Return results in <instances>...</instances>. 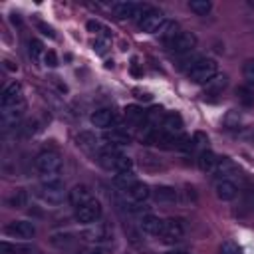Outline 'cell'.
I'll return each mask as SVG.
<instances>
[{
	"label": "cell",
	"mask_w": 254,
	"mask_h": 254,
	"mask_svg": "<svg viewBox=\"0 0 254 254\" xmlns=\"http://www.w3.org/2000/svg\"><path fill=\"white\" fill-rule=\"evenodd\" d=\"M242 75H244V79H246L250 85H254V58H250V60L244 62V65H242Z\"/></svg>",
	"instance_id": "40"
},
{
	"label": "cell",
	"mask_w": 254,
	"mask_h": 254,
	"mask_svg": "<svg viewBox=\"0 0 254 254\" xmlns=\"http://www.w3.org/2000/svg\"><path fill=\"white\" fill-rule=\"evenodd\" d=\"M190 147H192V151H198V153L206 151V149H208V137H206V133L194 131V135H192V139H190Z\"/></svg>",
	"instance_id": "30"
},
{
	"label": "cell",
	"mask_w": 254,
	"mask_h": 254,
	"mask_svg": "<svg viewBox=\"0 0 254 254\" xmlns=\"http://www.w3.org/2000/svg\"><path fill=\"white\" fill-rule=\"evenodd\" d=\"M141 230L149 236H161L163 234V226H165V220L155 216V214H145L141 216V222H139Z\"/></svg>",
	"instance_id": "16"
},
{
	"label": "cell",
	"mask_w": 254,
	"mask_h": 254,
	"mask_svg": "<svg viewBox=\"0 0 254 254\" xmlns=\"http://www.w3.org/2000/svg\"><path fill=\"white\" fill-rule=\"evenodd\" d=\"M151 194L157 202H175L179 198V190L171 185H159L151 190Z\"/></svg>",
	"instance_id": "18"
},
{
	"label": "cell",
	"mask_w": 254,
	"mask_h": 254,
	"mask_svg": "<svg viewBox=\"0 0 254 254\" xmlns=\"http://www.w3.org/2000/svg\"><path fill=\"white\" fill-rule=\"evenodd\" d=\"M183 117L177 113V111H173V113H167L165 117H163V127H161V131L163 133H167V135H171V137H181L183 135Z\"/></svg>",
	"instance_id": "14"
},
{
	"label": "cell",
	"mask_w": 254,
	"mask_h": 254,
	"mask_svg": "<svg viewBox=\"0 0 254 254\" xmlns=\"http://www.w3.org/2000/svg\"><path fill=\"white\" fill-rule=\"evenodd\" d=\"M218 254H242V248L234 240H224L218 248Z\"/></svg>",
	"instance_id": "39"
},
{
	"label": "cell",
	"mask_w": 254,
	"mask_h": 254,
	"mask_svg": "<svg viewBox=\"0 0 254 254\" xmlns=\"http://www.w3.org/2000/svg\"><path fill=\"white\" fill-rule=\"evenodd\" d=\"M4 232L10 238H18V240H30L36 234V226L30 220H12L4 226Z\"/></svg>",
	"instance_id": "8"
},
{
	"label": "cell",
	"mask_w": 254,
	"mask_h": 254,
	"mask_svg": "<svg viewBox=\"0 0 254 254\" xmlns=\"http://www.w3.org/2000/svg\"><path fill=\"white\" fill-rule=\"evenodd\" d=\"M214 173L220 175V179H228L232 173H236V165L230 159L222 157V159H218V165H216V171Z\"/></svg>",
	"instance_id": "28"
},
{
	"label": "cell",
	"mask_w": 254,
	"mask_h": 254,
	"mask_svg": "<svg viewBox=\"0 0 254 254\" xmlns=\"http://www.w3.org/2000/svg\"><path fill=\"white\" fill-rule=\"evenodd\" d=\"M44 62H46V65H50V67H56V65H58V56H56V52H54V50H46Z\"/></svg>",
	"instance_id": "41"
},
{
	"label": "cell",
	"mask_w": 254,
	"mask_h": 254,
	"mask_svg": "<svg viewBox=\"0 0 254 254\" xmlns=\"http://www.w3.org/2000/svg\"><path fill=\"white\" fill-rule=\"evenodd\" d=\"M131 73L135 75V77H139V75H143V69L139 67V64L133 60V64H131Z\"/></svg>",
	"instance_id": "45"
},
{
	"label": "cell",
	"mask_w": 254,
	"mask_h": 254,
	"mask_svg": "<svg viewBox=\"0 0 254 254\" xmlns=\"http://www.w3.org/2000/svg\"><path fill=\"white\" fill-rule=\"evenodd\" d=\"M93 50H95L97 54H103V52H105V42H103V40H95V42H93Z\"/></svg>",
	"instance_id": "44"
},
{
	"label": "cell",
	"mask_w": 254,
	"mask_h": 254,
	"mask_svg": "<svg viewBox=\"0 0 254 254\" xmlns=\"http://www.w3.org/2000/svg\"><path fill=\"white\" fill-rule=\"evenodd\" d=\"M167 254H192L189 250H173V252H167Z\"/></svg>",
	"instance_id": "50"
},
{
	"label": "cell",
	"mask_w": 254,
	"mask_h": 254,
	"mask_svg": "<svg viewBox=\"0 0 254 254\" xmlns=\"http://www.w3.org/2000/svg\"><path fill=\"white\" fill-rule=\"evenodd\" d=\"M222 123H224V127L226 129H238L240 127V123H242V117H240V111H236V109H230L226 115H224V119H222Z\"/></svg>",
	"instance_id": "32"
},
{
	"label": "cell",
	"mask_w": 254,
	"mask_h": 254,
	"mask_svg": "<svg viewBox=\"0 0 254 254\" xmlns=\"http://www.w3.org/2000/svg\"><path fill=\"white\" fill-rule=\"evenodd\" d=\"M91 125L93 127H99V129H109L111 123L115 121V113L113 109H107V107H101V109H95L89 117Z\"/></svg>",
	"instance_id": "17"
},
{
	"label": "cell",
	"mask_w": 254,
	"mask_h": 254,
	"mask_svg": "<svg viewBox=\"0 0 254 254\" xmlns=\"http://www.w3.org/2000/svg\"><path fill=\"white\" fill-rule=\"evenodd\" d=\"M163 240L167 242H175V240H181L185 236V224L183 220L179 218H169L165 220V226H163Z\"/></svg>",
	"instance_id": "15"
},
{
	"label": "cell",
	"mask_w": 254,
	"mask_h": 254,
	"mask_svg": "<svg viewBox=\"0 0 254 254\" xmlns=\"http://www.w3.org/2000/svg\"><path fill=\"white\" fill-rule=\"evenodd\" d=\"M28 52H30V58L34 60V62H38L44 54H46V50H44V44L40 42V40H36V38H32L30 42H28Z\"/></svg>",
	"instance_id": "35"
},
{
	"label": "cell",
	"mask_w": 254,
	"mask_h": 254,
	"mask_svg": "<svg viewBox=\"0 0 254 254\" xmlns=\"http://www.w3.org/2000/svg\"><path fill=\"white\" fill-rule=\"evenodd\" d=\"M75 242V238H73V234L71 232H54L52 236H50V244L52 246H56V248H60V250H64V248H69L71 244Z\"/></svg>",
	"instance_id": "23"
},
{
	"label": "cell",
	"mask_w": 254,
	"mask_h": 254,
	"mask_svg": "<svg viewBox=\"0 0 254 254\" xmlns=\"http://www.w3.org/2000/svg\"><path fill=\"white\" fill-rule=\"evenodd\" d=\"M85 28L89 30V32H93V34H97V36H103V38H109V30L101 24V22H97V20H87V24H85Z\"/></svg>",
	"instance_id": "38"
},
{
	"label": "cell",
	"mask_w": 254,
	"mask_h": 254,
	"mask_svg": "<svg viewBox=\"0 0 254 254\" xmlns=\"http://www.w3.org/2000/svg\"><path fill=\"white\" fill-rule=\"evenodd\" d=\"M204 85H206V91H208V93H220V91L228 85V75H226V73H216V75H214L210 81H206Z\"/></svg>",
	"instance_id": "25"
},
{
	"label": "cell",
	"mask_w": 254,
	"mask_h": 254,
	"mask_svg": "<svg viewBox=\"0 0 254 254\" xmlns=\"http://www.w3.org/2000/svg\"><path fill=\"white\" fill-rule=\"evenodd\" d=\"M34 248L32 246H28V244H12V242H8V240H4L2 244H0V252L2 254H30Z\"/></svg>",
	"instance_id": "26"
},
{
	"label": "cell",
	"mask_w": 254,
	"mask_h": 254,
	"mask_svg": "<svg viewBox=\"0 0 254 254\" xmlns=\"http://www.w3.org/2000/svg\"><path fill=\"white\" fill-rule=\"evenodd\" d=\"M133 93H137V95H135L137 99H145V101H147V99H151V95H149V93H143V91H139V89H135Z\"/></svg>",
	"instance_id": "47"
},
{
	"label": "cell",
	"mask_w": 254,
	"mask_h": 254,
	"mask_svg": "<svg viewBox=\"0 0 254 254\" xmlns=\"http://www.w3.org/2000/svg\"><path fill=\"white\" fill-rule=\"evenodd\" d=\"M109 226L103 224V222H93V224H87L81 232H79V238L83 242H91V244H101L105 240H109Z\"/></svg>",
	"instance_id": "6"
},
{
	"label": "cell",
	"mask_w": 254,
	"mask_h": 254,
	"mask_svg": "<svg viewBox=\"0 0 254 254\" xmlns=\"http://www.w3.org/2000/svg\"><path fill=\"white\" fill-rule=\"evenodd\" d=\"M34 165H36V169L42 175L60 173V169H62V155L58 151H42V153H38Z\"/></svg>",
	"instance_id": "5"
},
{
	"label": "cell",
	"mask_w": 254,
	"mask_h": 254,
	"mask_svg": "<svg viewBox=\"0 0 254 254\" xmlns=\"http://www.w3.org/2000/svg\"><path fill=\"white\" fill-rule=\"evenodd\" d=\"M10 20H12V24H16V26H20V24H22V20H20V16H18V14H12V18H10Z\"/></svg>",
	"instance_id": "49"
},
{
	"label": "cell",
	"mask_w": 254,
	"mask_h": 254,
	"mask_svg": "<svg viewBox=\"0 0 254 254\" xmlns=\"http://www.w3.org/2000/svg\"><path fill=\"white\" fill-rule=\"evenodd\" d=\"M97 163H99L103 169L115 171V173H129L131 167H133V161H131L127 155H123V153H119V151H115V149H111V147L97 153Z\"/></svg>",
	"instance_id": "1"
},
{
	"label": "cell",
	"mask_w": 254,
	"mask_h": 254,
	"mask_svg": "<svg viewBox=\"0 0 254 254\" xmlns=\"http://www.w3.org/2000/svg\"><path fill=\"white\" fill-rule=\"evenodd\" d=\"M6 204L10 206V208H24L26 204H28V190L26 189H14L10 194H8V198H6Z\"/></svg>",
	"instance_id": "21"
},
{
	"label": "cell",
	"mask_w": 254,
	"mask_h": 254,
	"mask_svg": "<svg viewBox=\"0 0 254 254\" xmlns=\"http://www.w3.org/2000/svg\"><path fill=\"white\" fill-rule=\"evenodd\" d=\"M105 141H109L111 145H127L131 139H129L127 133H123V131H119V129H113V131H109V133L105 135Z\"/></svg>",
	"instance_id": "33"
},
{
	"label": "cell",
	"mask_w": 254,
	"mask_h": 254,
	"mask_svg": "<svg viewBox=\"0 0 254 254\" xmlns=\"http://www.w3.org/2000/svg\"><path fill=\"white\" fill-rule=\"evenodd\" d=\"M38 196H40L44 202H48V204H60V202L64 200V196H65L64 183H62V181H58V183H48V185L42 183V189L38 190Z\"/></svg>",
	"instance_id": "9"
},
{
	"label": "cell",
	"mask_w": 254,
	"mask_h": 254,
	"mask_svg": "<svg viewBox=\"0 0 254 254\" xmlns=\"http://www.w3.org/2000/svg\"><path fill=\"white\" fill-rule=\"evenodd\" d=\"M167 48L171 54H177V56H187L190 54L194 48H196V36L192 32H179L171 42H167Z\"/></svg>",
	"instance_id": "4"
},
{
	"label": "cell",
	"mask_w": 254,
	"mask_h": 254,
	"mask_svg": "<svg viewBox=\"0 0 254 254\" xmlns=\"http://www.w3.org/2000/svg\"><path fill=\"white\" fill-rule=\"evenodd\" d=\"M216 73H218V65H216V62H214L212 58H198V60L192 64V67L187 71L189 79L194 81V83H206V81H210Z\"/></svg>",
	"instance_id": "2"
},
{
	"label": "cell",
	"mask_w": 254,
	"mask_h": 254,
	"mask_svg": "<svg viewBox=\"0 0 254 254\" xmlns=\"http://www.w3.org/2000/svg\"><path fill=\"white\" fill-rule=\"evenodd\" d=\"M236 95H238V99H240V103L244 107H254V95H252V91L248 87H238Z\"/></svg>",
	"instance_id": "37"
},
{
	"label": "cell",
	"mask_w": 254,
	"mask_h": 254,
	"mask_svg": "<svg viewBox=\"0 0 254 254\" xmlns=\"http://www.w3.org/2000/svg\"><path fill=\"white\" fill-rule=\"evenodd\" d=\"M113 183H115L119 189H123V190L127 192V190L137 183V179H135V175L129 171V173H117L115 179H113Z\"/></svg>",
	"instance_id": "29"
},
{
	"label": "cell",
	"mask_w": 254,
	"mask_h": 254,
	"mask_svg": "<svg viewBox=\"0 0 254 254\" xmlns=\"http://www.w3.org/2000/svg\"><path fill=\"white\" fill-rule=\"evenodd\" d=\"M20 103H24V89L18 81H12L4 87L2 97H0V105L2 107H14V105H20Z\"/></svg>",
	"instance_id": "11"
},
{
	"label": "cell",
	"mask_w": 254,
	"mask_h": 254,
	"mask_svg": "<svg viewBox=\"0 0 254 254\" xmlns=\"http://www.w3.org/2000/svg\"><path fill=\"white\" fill-rule=\"evenodd\" d=\"M183 194H185V200H187V202H189V200H194V198H196V192H194V189H192V187H185Z\"/></svg>",
	"instance_id": "42"
},
{
	"label": "cell",
	"mask_w": 254,
	"mask_h": 254,
	"mask_svg": "<svg viewBox=\"0 0 254 254\" xmlns=\"http://www.w3.org/2000/svg\"><path fill=\"white\" fill-rule=\"evenodd\" d=\"M250 141H252V143H254V131H252V135H250Z\"/></svg>",
	"instance_id": "51"
},
{
	"label": "cell",
	"mask_w": 254,
	"mask_h": 254,
	"mask_svg": "<svg viewBox=\"0 0 254 254\" xmlns=\"http://www.w3.org/2000/svg\"><path fill=\"white\" fill-rule=\"evenodd\" d=\"M214 194H216L218 200H222V202H230V200L236 198V194H238V187H236L230 179H218V181L214 183Z\"/></svg>",
	"instance_id": "13"
},
{
	"label": "cell",
	"mask_w": 254,
	"mask_h": 254,
	"mask_svg": "<svg viewBox=\"0 0 254 254\" xmlns=\"http://www.w3.org/2000/svg\"><path fill=\"white\" fill-rule=\"evenodd\" d=\"M111 10L113 14L119 18V20H139L151 10L147 4H137V2H129V0H123V2H113L111 4Z\"/></svg>",
	"instance_id": "3"
},
{
	"label": "cell",
	"mask_w": 254,
	"mask_h": 254,
	"mask_svg": "<svg viewBox=\"0 0 254 254\" xmlns=\"http://www.w3.org/2000/svg\"><path fill=\"white\" fill-rule=\"evenodd\" d=\"M75 141H77V145H79L83 151H87V153L95 151V147H97V139H95V135H91V133H87V131L79 133V135L75 137Z\"/></svg>",
	"instance_id": "27"
},
{
	"label": "cell",
	"mask_w": 254,
	"mask_h": 254,
	"mask_svg": "<svg viewBox=\"0 0 254 254\" xmlns=\"http://www.w3.org/2000/svg\"><path fill=\"white\" fill-rule=\"evenodd\" d=\"M123 113H125V119L129 123H141V121L147 119V111L143 107H139V105H127L123 109Z\"/></svg>",
	"instance_id": "24"
},
{
	"label": "cell",
	"mask_w": 254,
	"mask_h": 254,
	"mask_svg": "<svg viewBox=\"0 0 254 254\" xmlns=\"http://www.w3.org/2000/svg\"><path fill=\"white\" fill-rule=\"evenodd\" d=\"M67 200H69V204H71V206L79 208V206L87 204L89 200H93V190H91L87 185L79 183V185H75V187L67 192Z\"/></svg>",
	"instance_id": "12"
},
{
	"label": "cell",
	"mask_w": 254,
	"mask_h": 254,
	"mask_svg": "<svg viewBox=\"0 0 254 254\" xmlns=\"http://www.w3.org/2000/svg\"><path fill=\"white\" fill-rule=\"evenodd\" d=\"M189 8H190L194 14H198V16H206V14L210 12L212 4H210L208 0H190V2H189Z\"/></svg>",
	"instance_id": "34"
},
{
	"label": "cell",
	"mask_w": 254,
	"mask_h": 254,
	"mask_svg": "<svg viewBox=\"0 0 254 254\" xmlns=\"http://www.w3.org/2000/svg\"><path fill=\"white\" fill-rule=\"evenodd\" d=\"M127 194H129L131 200H135V202H143V200H147V198L151 196V189H149L145 183L137 181V183L127 190Z\"/></svg>",
	"instance_id": "22"
},
{
	"label": "cell",
	"mask_w": 254,
	"mask_h": 254,
	"mask_svg": "<svg viewBox=\"0 0 254 254\" xmlns=\"http://www.w3.org/2000/svg\"><path fill=\"white\" fill-rule=\"evenodd\" d=\"M24 109H26V103H20V105H14V107H2L4 127H14L20 121V117L24 115Z\"/></svg>",
	"instance_id": "19"
},
{
	"label": "cell",
	"mask_w": 254,
	"mask_h": 254,
	"mask_svg": "<svg viewBox=\"0 0 254 254\" xmlns=\"http://www.w3.org/2000/svg\"><path fill=\"white\" fill-rule=\"evenodd\" d=\"M141 161H139V165L145 169V171H155V169H161V163H159V159H155L153 155H149V153H141V157H139Z\"/></svg>",
	"instance_id": "36"
},
{
	"label": "cell",
	"mask_w": 254,
	"mask_h": 254,
	"mask_svg": "<svg viewBox=\"0 0 254 254\" xmlns=\"http://www.w3.org/2000/svg\"><path fill=\"white\" fill-rule=\"evenodd\" d=\"M196 163H198V169H200L202 173H214V171H216V165H218V157H216L210 149H206V151L198 153Z\"/></svg>",
	"instance_id": "20"
},
{
	"label": "cell",
	"mask_w": 254,
	"mask_h": 254,
	"mask_svg": "<svg viewBox=\"0 0 254 254\" xmlns=\"http://www.w3.org/2000/svg\"><path fill=\"white\" fill-rule=\"evenodd\" d=\"M81 254H107V250L105 248H99V246H93V248H89V250H85Z\"/></svg>",
	"instance_id": "46"
},
{
	"label": "cell",
	"mask_w": 254,
	"mask_h": 254,
	"mask_svg": "<svg viewBox=\"0 0 254 254\" xmlns=\"http://www.w3.org/2000/svg\"><path fill=\"white\" fill-rule=\"evenodd\" d=\"M167 20H165V16H163V12L161 10H149L143 18H141V22H139V28H141V32H147V34H159V30L163 28V24H165Z\"/></svg>",
	"instance_id": "10"
},
{
	"label": "cell",
	"mask_w": 254,
	"mask_h": 254,
	"mask_svg": "<svg viewBox=\"0 0 254 254\" xmlns=\"http://www.w3.org/2000/svg\"><path fill=\"white\" fill-rule=\"evenodd\" d=\"M4 67H6V69H10V71H16V65H14L10 60H4Z\"/></svg>",
	"instance_id": "48"
},
{
	"label": "cell",
	"mask_w": 254,
	"mask_h": 254,
	"mask_svg": "<svg viewBox=\"0 0 254 254\" xmlns=\"http://www.w3.org/2000/svg\"><path fill=\"white\" fill-rule=\"evenodd\" d=\"M101 214H103V208H101V202L97 198H93L87 204L75 208V220L81 222V224H93L101 218Z\"/></svg>",
	"instance_id": "7"
},
{
	"label": "cell",
	"mask_w": 254,
	"mask_h": 254,
	"mask_svg": "<svg viewBox=\"0 0 254 254\" xmlns=\"http://www.w3.org/2000/svg\"><path fill=\"white\" fill-rule=\"evenodd\" d=\"M38 28L42 30V34H46V36H50V38H56V34H54V30H52L50 26H46V24H42V22H40V24H38Z\"/></svg>",
	"instance_id": "43"
},
{
	"label": "cell",
	"mask_w": 254,
	"mask_h": 254,
	"mask_svg": "<svg viewBox=\"0 0 254 254\" xmlns=\"http://www.w3.org/2000/svg\"><path fill=\"white\" fill-rule=\"evenodd\" d=\"M179 32H181V30H179L177 22H169V20H167V22L163 24V28L159 30V36H161V38L165 40V44H167V42H171Z\"/></svg>",
	"instance_id": "31"
}]
</instances>
